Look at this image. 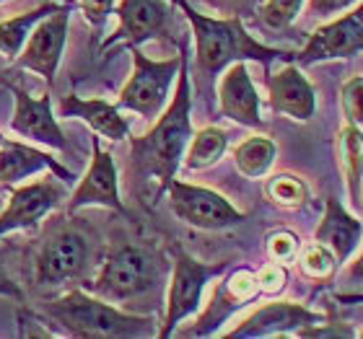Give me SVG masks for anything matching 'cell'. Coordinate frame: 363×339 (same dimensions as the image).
Here are the masks:
<instances>
[{"label": "cell", "mask_w": 363, "mask_h": 339, "mask_svg": "<svg viewBox=\"0 0 363 339\" xmlns=\"http://www.w3.org/2000/svg\"><path fill=\"white\" fill-rule=\"evenodd\" d=\"M60 117L70 120H84L91 127V132L106 140H128L130 122L120 114V109L104 98H81L76 93L60 98Z\"/></svg>", "instance_id": "44dd1931"}, {"label": "cell", "mask_w": 363, "mask_h": 339, "mask_svg": "<svg viewBox=\"0 0 363 339\" xmlns=\"http://www.w3.org/2000/svg\"><path fill=\"white\" fill-rule=\"evenodd\" d=\"M218 106L226 120L252 130H265V120L259 112V93L255 88V81L250 76L247 62L228 65L218 84Z\"/></svg>", "instance_id": "e0dca14e"}, {"label": "cell", "mask_w": 363, "mask_h": 339, "mask_svg": "<svg viewBox=\"0 0 363 339\" xmlns=\"http://www.w3.org/2000/svg\"><path fill=\"white\" fill-rule=\"evenodd\" d=\"M159 256L151 249L125 243V246L109 251L99 275L91 282H86V290L109 303H125L148 293L159 282Z\"/></svg>", "instance_id": "277c9868"}, {"label": "cell", "mask_w": 363, "mask_h": 339, "mask_svg": "<svg viewBox=\"0 0 363 339\" xmlns=\"http://www.w3.org/2000/svg\"><path fill=\"white\" fill-rule=\"evenodd\" d=\"M257 295V272L247 270V267H236L216 285L205 314H200V318L189 329H184L182 337H211L234 311H239L242 306L255 301Z\"/></svg>", "instance_id": "30bf717a"}, {"label": "cell", "mask_w": 363, "mask_h": 339, "mask_svg": "<svg viewBox=\"0 0 363 339\" xmlns=\"http://www.w3.org/2000/svg\"><path fill=\"white\" fill-rule=\"evenodd\" d=\"M356 3L358 0H306L309 11L314 16H319V18H333V16L353 8Z\"/></svg>", "instance_id": "836d02e7"}, {"label": "cell", "mask_w": 363, "mask_h": 339, "mask_svg": "<svg viewBox=\"0 0 363 339\" xmlns=\"http://www.w3.org/2000/svg\"><path fill=\"white\" fill-rule=\"evenodd\" d=\"M39 171H52L62 184H73V171L62 166L60 161L42 153L39 148H31L18 140H0V184H18Z\"/></svg>", "instance_id": "d6986e66"}, {"label": "cell", "mask_w": 363, "mask_h": 339, "mask_svg": "<svg viewBox=\"0 0 363 339\" xmlns=\"http://www.w3.org/2000/svg\"><path fill=\"white\" fill-rule=\"evenodd\" d=\"M130 54H133V76L122 86L114 106L120 112L122 109L135 112L145 122H156L172 98V86L179 76L182 50L169 60H151L140 47H130Z\"/></svg>", "instance_id": "5b68a950"}, {"label": "cell", "mask_w": 363, "mask_h": 339, "mask_svg": "<svg viewBox=\"0 0 363 339\" xmlns=\"http://www.w3.org/2000/svg\"><path fill=\"white\" fill-rule=\"evenodd\" d=\"M174 6V0H122L117 8L120 26L101 45V50H109L114 45L140 47L143 42L161 37L169 29Z\"/></svg>", "instance_id": "8fae6325"}, {"label": "cell", "mask_w": 363, "mask_h": 339, "mask_svg": "<svg viewBox=\"0 0 363 339\" xmlns=\"http://www.w3.org/2000/svg\"><path fill=\"white\" fill-rule=\"evenodd\" d=\"M182 65L177 88L167 109L143 137H130V176L133 181H156L159 195L167 192L177 168L182 166L184 151L192 140V84H189L187 47L179 45Z\"/></svg>", "instance_id": "6da1fadb"}, {"label": "cell", "mask_w": 363, "mask_h": 339, "mask_svg": "<svg viewBox=\"0 0 363 339\" xmlns=\"http://www.w3.org/2000/svg\"><path fill=\"white\" fill-rule=\"evenodd\" d=\"M99 205V207H109L114 212H125V202L120 197V176H117V163H114L112 153L101 151L99 135L91 140V163L86 176L81 179L73 197L68 200V212H78L81 207Z\"/></svg>", "instance_id": "7c38bea8"}, {"label": "cell", "mask_w": 363, "mask_h": 339, "mask_svg": "<svg viewBox=\"0 0 363 339\" xmlns=\"http://www.w3.org/2000/svg\"><path fill=\"white\" fill-rule=\"evenodd\" d=\"M0 295H8V298H13V301L23 303V290L18 287V282L11 280V275L6 272L3 262H0Z\"/></svg>", "instance_id": "e575fe53"}, {"label": "cell", "mask_w": 363, "mask_h": 339, "mask_svg": "<svg viewBox=\"0 0 363 339\" xmlns=\"http://www.w3.org/2000/svg\"><path fill=\"white\" fill-rule=\"evenodd\" d=\"M337 156L345 173V187H348L350 202H361V184H363V127L345 125L337 132Z\"/></svg>", "instance_id": "7402d4cb"}, {"label": "cell", "mask_w": 363, "mask_h": 339, "mask_svg": "<svg viewBox=\"0 0 363 339\" xmlns=\"http://www.w3.org/2000/svg\"><path fill=\"white\" fill-rule=\"evenodd\" d=\"M62 187L57 181L39 179L34 184H23V187L13 189L8 207L0 212V236L11 234V231L34 228L39 220H45L55 205H60V200H65Z\"/></svg>", "instance_id": "2e32d148"}, {"label": "cell", "mask_w": 363, "mask_h": 339, "mask_svg": "<svg viewBox=\"0 0 363 339\" xmlns=\"http://www.w3.org/2000/svg\"><path fill=\"white\" fill-rule=\"evenodd\" d=\"M298 270L303 272V277L317 280V282H327V280H333L337 275L340 264H337V256L333 254L330 246L311 241L298 251Z\"/></svg>", "instance_id": "4316f807"}, {"label": "cell", "mask_w": 363, "mask_h": 339, "mask_svg": "<svg viewBox=\"0 0 363 339\" xmlns=\"http://www.w3.org/2000/svg\"><path fill=\"white\" fill-rule=\"evenodd\" d=\"M340 104L348 125L363 127V76H353L342 84Z\"/></svg>", "instance_id": "f546056e"}, {"label": "cell", "mask_w": 363, "mask_h": 339, "mask_svg": "<svg viewBox=\"0 0 363 339\" xmlns=\"http://www.w3.org/2000/svg\"><path fill=\"white\" fill-rule=\"evenodd\" d=\"M11 93H13V101H16L11 130H13L16 135L26 137L31 143L68 153L70 151L68 137H65L57 120L52 117V96L50 93L31 96L23 88H18V86H11Z\"/></svg>", "instance_id": "4fadbf2b"}, {"label": "cell", "mask_w": 363, "mask_h": 339, "mask_svg": "<svg viewBox=\"0 0 363 339\" xmlns=\"http://www.w3.org/2000/svg\"><path fill=\"white\" fill-rule=\"evenodd\" d=\"M361 202H363V184H361Z\"/></svg>", "instance_id": "74e56055"}, {"label": "cell", "mask_w": 363, "mask_h": 339, "mask_svg": "<svg viewBox=\"0 0 363 339\" xmlns=\"http://www.w3.org/2000/svg\"><path fill=\"white\" fill-rule=\"evenodd\" d=\"M265 249L272 262L288 264V262H294L296 256H298V251H301V239H298L294 231H288V228H278V231L267 234Z\"/></svg>", "instance_id": "f1b7e54d"}, {"label": "cell", "mask_w": 363, "mask_h": 339, "mask_svg": "<svg viewBox=\"0 0 363 339\" xmlns=\"http://www.w3.org/2000/svg\"><path fill=\"white\" fill-rule=\"evenodd\" d=\"M278 159V145L267 135H252L234 148L236 171L247 179H262L267 176Z\"/></svg>", "instance_id": "603a6c76"}, {"label": "cell", "mask_w": 363, "mask_h": 339, "mask_svg": "<svg viewBox=\"0 0 363 339\" xmlns=\"http://www.w3.org/2000/svg\"><path fill=\"white\" fill-rule=\"evenodd\" d=\"M0 3H6V0H0Z\"/></svg>", "instance_id": "f35d334b"}, {"label": "cell", "mask_w": 363, "mask_h": 339, "mask_svg": "<svg viewBox=\"0 0 363 339\" xmlns=\"http://www.w3.org/2000/svg\"><path fill=\"white\" fill-rule=\"evenodd\" d=\"M57 8H60V3L47 0V3H42V6L34 8V11L18 13V16H13V18H8V21L0 23V52L13 60L16 54L23 50V45H26L31 29H34L45 16H50L52 11H57Z\"/></svg>", "instance_id": "d4e9b609"}, {"label": "cell", "mask_w": 363, "mask_h": 339, "mask_svg": "<svg viewBox=\"0 0 363 339\" xmlns=\"http://www.w3.org/2000/svg\"><path fill=\"white\" fill-rule=\"evenodd\" d=\"M267 98L272 112L296 122H309L317 112V91L298 65H286L267 78Z\"/></svg>", "instance_id": "ac0fdd59"}, {"label": "cell", "mask_w": 363, "mask_h": 339, "mask_svg": "<svg viewBox=\"0 0 363 339\" xmlns=\"http://www.w3.org/2000/svg\"><path fill=\"white\" fill-rule=\"evenodd\" d=\"M70 13H73V3L65 0L57 11L45 16V18L31 29L23 50L13 57V68L31 70V73H37V76L45 78L47 86H52L55 76H57L60 57H62V52H65V42H68Z\"/></svg>", "instance_id": "ba28073f"}, {"label": "cell", "mask_w": 363, "mask_h": 339, "mask_svg": "<svg viewBox=\"0 0 363 339\" xmlns=\"http://www.w3.org/2000/svg\"><path fill=\"white\" fill-rule=\"evenodd\" d=\"M257 285L262 295H280L288 285V267L270 259V262L257 272Z\"/></svg>", "instance_id": "4dcf8cb0"}, {"label": "cell", "mask_w": 363, "mask_h": 339, "mask_svg": "<svg viewBox=\"0 0 363 339\" xmlns=\"http://www.w3.org/2000/svg\"><path fill=\"white\" fill-rule=\"evenodd\" d=\"M89 264V241L78 231H57L37 256V282L45 287L62 285L78 277Z\"/></svg>", "instance_id": "5bb4252c"}, {"label": "cell", "mask_w": 363, "mask_h": 339, "mask_svg": "<svg viewBox=\"0 0 363 339\" xmlns=\"http://www.w3.org/2000/svg\"><path fill=\"white\" fill-rule=\"evenodd\" d=\"M325 314L311 311L301 303L294 301H275L265 303L262 309H257L252 316H247L242 324L231 329L228 337L231 339H262V337H286V334H296L298 329L309 324H319L325 321Z\"/></svg>", "instance_id": "9a60e30c"}, {"label": "cell", "mask_w": 363, "mask_h": 339, "mask_svg": "<svg viewBox=\"0 0 363 339\" xmlns=\"http://www.w3.org/2000/svg\"><path fill=\"white\" fill-rule=\"evenodd\" d=\"M306 0H265L259 8V21L270 31H283L296 21Z\"/></svg>", "instance_id": "83f0119b"}, {"label": "cell", "mask_w": 363, "mask_h": 339, "mask_svg": "<svg viewBox=\"0 0 363 339\" xmlns=\"http://www.w3.org/2000/svg\"><path fill=\"white\" fill-rule=\"evenodd\" d=\"M226 270L228 262L205 264L195 256H189L187 251L174 249V270H172V282H169L167 293V316H164V324L156 337H172L184 318L197 314L203 306V293L208 282L220 277Z\"/></svg>", "instance_id": "8992f818"}, {"label": "cell", "mask_w": 363, "mask_h": 339, "mask_svg": "<svg viewBox=\"0 0 363 339\" xmlns=\"http://www.w3.org/2000/svg\"><path fill=\"white\" fill-rule=\"evenodd\" d=\"M348 280L350 282H363V243H361V254L348 267Z\"/></svg>", "instance_id": "d590c367"}, {"label": "cell", "mask_w": 363, "mask_h": 339, "mask_svg": "<svg viewBox=\"0 0 363 339\" xmlns=\"http://www.w3.org/2000/svg\"><path fill=\"white\" fill-rule=\"evenodd\" d=\"M0 140H3V135H0Z\"/></svg>", "instance_id": "ab89813d"}, {"label": "cell", "mask_w": 363, "mask_h": 339, "mask_svg": "<svg viewBox=\"0 0 363 339\" xmlns=\"http://www.w3.org/2000/svg\"><path fill=\"white\" fill-rule=\"evenodd\" d=\"M314 241L325 243L337 256V264L350 262V256L363 243V220L350 215L335 197H327L325 215L319 220L317 231H314Z\"/></svg>", "instance_id": "ffe728a7"}, {"label": "cell", "mask_w": 363, "mask_h": 339, "mask_svg": "<svg viewBox=\"0 0 363 339\" xmlns=\"http://www.w3.org/2000/svg\"><path fill=\"white\" fill-rule=\"evenodd\" d=\"M78 6H81L84 18L91 23V29L104 31L106 21L114 11V0H78Z\"/></svg>", "instance_id": "1f68e13d"}, {"label": "cell", "mask_w": 363, "mask_h": 339, "mask_svg": "<svg viewBox=\"0 0 363 339\" xmlns=\"http://www.w3.org/2000/svg\"><path fill=\"white\" fill-rule=\"evenodd\" d=\"M358 52H363V0H358L356 8H348V13L319 26L309 37L306 47L294 57L296 65H314V62L353 57Z\"/></svg>", "instance_id": "9c48e42d"}, {"label": "cell", "mask_w": 363, "mask_h": 339, "mask_svg": "<svg viewBox=\"0 0 363 339\" xmlns=\"http://www.w3.org/2000/svg\"><path fill=\"white\" fill-rule=\"evenodd\" d=\"M265 197L272 205L283 207V210H298V207H303V205L309 202L311 189L301 176L283 171V173H275V176L267 179Z\"/></svg>", "instance_id": "484cf974"}, {"label": "cell", "mask_w": 363, "mask_h": 339, "mask_svg": "<svg viewBox=\"0 0 363 339\" xmlns=\"http://www.w3.org/2000/svg\"><path fill=\"white\" fill-rule=\"evenodd\" d=\"M45 316L65 334L81 339H133L159 334L151 316L128 314L89 290H70L62 298L50 301Z\"/></svg>", "instance_id": "3957f363"}, {"label": "cell", "mask_w": 363, "mask_h": 339, "mask_svg": "<svg viewBox=\"0 0 363 339\" xmlns=\"http://www.w3.org/2000/svg\"><path fill=\"white\" fill-rule=\"evenodd\" d=\"M182 13L187 16L195 37V68L197 76L213 84L218 73L234 65V62L255 60L259 65H270L272 60H291V52H283L278 47H267L247 34L239 16L231 18H213V16L197 13L187 0H177Z\"/></svg>", "instance_id": "7a4b0ae2"}, {"label": "cell", "mask_w": 363, "mask_h": 339, "mask_svg": "<svg viewBox=\"0 0 363 339\" xmlns=\"http://www.w3.org/2000/svg\"><path fill=\"white\" fill-rule=\"evenodd\" d=\"M356 337H361V339H363V329H361V332H356Z\"/></svg>", "instance_id": "8d00e7d4"}, {"label": "cell", "mask_w": 363, "mask_h": 339, "mask_svg": "<svg viewBox=\"0 0 363 339\" xmlns=\"http://www.w3.org/2000/svg\"><path fill=\"white\" fill-rule=\"evenodd\" d=\"M294 337L353 339V337H356V332H353V329H350L348 324H342V321H330V318H325V321H319V324H309V326H303V329H298V332H296Z\"/></svg>", "instance_id": "d6a6232c"}, {"label": "cell", "mask_w": 363, "mask_h": 339, "mask_svg": "<svg viewBox=\"0 0 363 339\" xmlns=\"http://www.w3.org/2000/svg\"><path fill=\"white\" fill-rule=\"evenodd\" d=\"M169 207L182 223H187L200 231H223L244 223V212L236 210L226 197L218 195L216 189L187 184V181L172 179L167 187Z\"/></svg>", "instance_id": "52a82bcc"}, {"label": "cell", "mask_w": 363, "mask_h": 339, "mask_svg": "<svg viewBox=\"0 0 363 339\" xmlns=\"http://www.w3.org/2000/svg\"><path fill=\"white\" fill-rule=\"evenodd\" d=\"M174 3H177V0H174Z\"/></svg>", "instance_id": "60d3db41"}, {"label": "cell", "mask_w": 363, "mask_h": 339, "mask_svg": "<svg viewBox=\"0 0 363 339\" xmlns=\"http://www.w3.org/2000/svg\"><path fill=\"white\" fill-rule=\"evenodd\" d=\"M228 148V135L220 127H203L192 132L187 151H184V168L187 171H205L216 166Z\"/></svg>", "instance_id": "cb8c5ba5"}]
</instances>
